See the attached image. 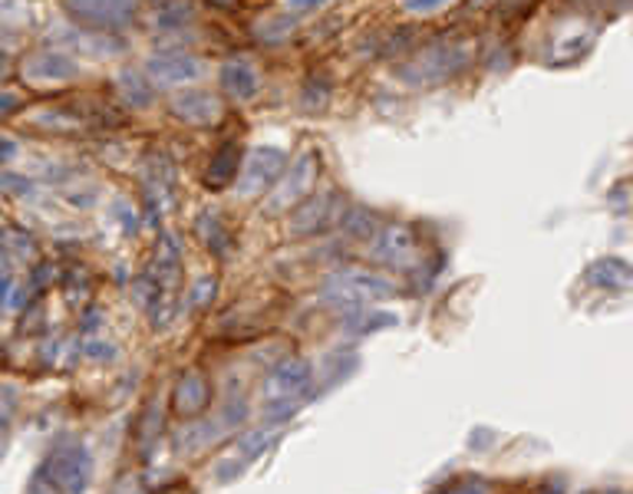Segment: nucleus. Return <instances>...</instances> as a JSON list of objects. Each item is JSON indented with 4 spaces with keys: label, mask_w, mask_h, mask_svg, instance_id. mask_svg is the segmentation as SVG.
I'll return each mask as SVG.
<instances>
[]
</instances>
